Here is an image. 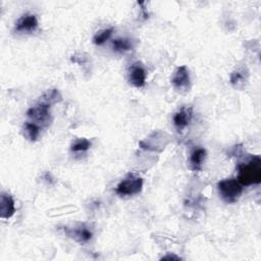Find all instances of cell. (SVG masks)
Segmentation results:
<instances>
[{
    "label": "cell",
    "mask_w": 261,
    "mask_h": 261,
    "mask_svg": "<svg viewBox=\"0 0 261 261\" xmlns=\"http://www.w3.org/2000/svg\"><path fill=\"white\" fill-rule=\"evenodd\" d=\"M238 180L242 186L257 185L261 181V160L253 156L248 162L238 165Z\"/></svg>",
    "instance_id": "cell-1"
},
{
    "label": "cell",
    "mask_w": 261,
    "mask_h": 261,
    "mask_svg": "<svg viewBox=\"0 0 261 261\" xmlns=\"http://www.w3.org/2000/svg\"><path fill=\"white\" fill-rule=\"evenodd\" d=\"M217 189L220 197L226 203H236L243 193V186L237 178L220 180L217 184Z\"/></svg>",
    "instance_id": "cell-2"
},
{
    "label": "cell",
    "mask_w": 261,
    "mask_h": 261,
    "mask_svg": "<svg viewBox=\"0 0 261 261\" xmlns=\"http://www.w3.org/2000/svg\"><path fill=\"white\" fill-rule=\"evenodd\" d=\"M143 179L133 173H129L116 187V194L119 196H133L142 191Z\"/></svg>",
    "instance_id": "cell-3"
},
{
    "label": "cell",
    "mask_w": 261,
    "mask_h": 261,
    "mask_svg": "<svg viewBox=\"0 0 261 261\" xmlns=\"http://www.w3.org/2000/svg\"><path fill=\"white\" fill-rule=\"evenodd\" d=\"M27 114L36 123L46 125L50 121V105L46 103H40L37 106L30 108Z\"/></svg>",
    "instance_id": "cell-4"
},
{
    "label": "cell",
    "mask_w": 261,
    "mask_h": 261,
    "mask_svg": "<svg viewBox=\"0 0 261 261\" xmlns=\"http://www.w3.org/2000/svg\"><path fill=\"white\" fill-rule=\"evenodd\" d=\"M128 81L137 88H142L145 86L146 70L141 62H136L130 65L128 68Z\"/></svg>",
    "instance_id": "cell-5"
},
{
    "label": "cell",
    "mask_w": 261,
    "mask_h": 261,
    "mask_svg": "<svg viewBox=\"0 0 261 261\" xmlns=\"http://www.w3.org/2000/svg\"><path fill=\"white\" fill-rule=\"evenodd\" d=\"M171 84L176 90H188L190 87V73L186 65L176 68L172 77Z\"/></svg>",
    "instance_id": "cell-6"
},
{
    "label": "cell",
    "mask_w": 261,
    "mask_h": 261,
    "mask_svg": "<svg viewBox=\"0 0 261 261\" xmlns=\"http://www.w3.org/2000/svg\"><path fill=\"white\" fill-rule=\"evenodd\" d=\"M38 28V19L36 15L25 13L21 15L15 23V31L18 33H32Z\"/></svg>",
    "instance_id": "cell-7"
},
{
    "label": "cell",
    "mask_w": 261,
    "mask_h": 261,
    "mask_svg": "<svg viewBox=\"0 0 261 261\" xmlns=\"http://www.w3.org/2000/svg\"><path fill=\"white\" fill-rule=\"evenodd\" d=\"M193 117V108L192 107H182L173 115V124L179 130H182L187 127Z\"/></svg>",
    "instance_id": "cell-8"
},
{
    "label": "cell",
    "mask_w": 261,
    "mask_h": 261,
    "mask_svg": "<svg viewBox=\"0 0 261 261\" xmlns=\"http://www.w3.org/2000/svg\"><path fill=\"white\" fill-rule=\"evenodd\" d=\"M15 212V205L13 198L6 193H2L0 198V216L1 218L8 219Z\"/></svg>",
    "instance_id": "cell-9"
},
{
    "label": "cell",
    "mask_w": 261,
    "mask_h": 261,
    "mask_svg": "<svg viewBox=\"0 0 261 261\" xmlns=\"http://www.w3.org/2000/svg\"><path fill=\"white\" fill-rule=\"evenodd\" d=\"M64 230L68 237L74 239L76 242H80V243H86L90 241L92 238V231L85 226L75 227L73 229L66 227Z\"/></svg>",
    "instance_id": "cell-10"
},
{
    "label": "cell",
    "mask_w": 261,
    "mask_h": 261,
    "mask_svg": "<svg viewBox=\"0 0 261 261\" xmlns=\"http://www.w3.org/2000/svg\"><path fill=\"white\" fill-rule=\"evenodd\" d=\"M206 159V150L203 148L195 149L190 156V165L193 170H201Z\"/></svg>",
    "instance_id": "cell-11"
},
{
    "label": "cell",
    "mask_w": 261,
    "mask_h": 261,
    "mask_svg": "<svg viewBox=\"0 0 261 261\" xmlns=\"http://www.w3.org/2000/svg\"><path fill=\"white\" fill-rule=\"evenodd\" d=\"M112 48L116 52H125L133 48V44L129 39L118 38L112 41Z\"/></svg>",
    "instance_id": "cell-12"
},
{
    "label": "cell",
    "mask_w": 261,
    "mask_h": 261,
    "mask_svg": "<svg viewBox=\"0 0 261 261\" xmlns=\"http://www.w3.org/2000/svg\"><path fill=\"white\" fill-rule=\"evenodd\" d=\"M61 101V95L60 93L56 90V89H52L47 91L43 97H42V101L41 103H46V104H51V103H56Z\"/></svg>",
    "instance_id": "cell-13"
},
{
    "label": "cell",
    "mask_w": 261,
    "mask_h": 261,
    "mask_svg": "<svg viewBox=\"0 0 261 261\" xmlns=\"http://www.w3.org/2000/svg\"><path fill=\"white\" fill-rule=\"evenodd\" d=\"M24 130L27 133V136L28 138L31 140V141H36L40 135V128L38 126L37 123L35 122H25L24 123Z\"/></svg>",
    "instance_id": "cell-14"
},
{
    "label": "cell",
    "mask_w": 261,
    "mask_h": 261,
    "mask_svg": "<svg viewBox=\"0 0 261 261\" xmlns=\"http://www.w3.org/2000/svg\"><path fill=\"white\" fill-rule=\"evenodd\" d=\"M112 32H113V29L110 28V29H105V30H102V31H99L93 38V43L95 45H102L104 42H106L110 36L112 35Z\"/></svg>",
    "instance_id": "cell-15"
},
{
    "label": "cell",
    "mask_w": 261,
    "mask_h": 261,
    "mask_svg": "<svg viewBox=\"0 0 261 261\" xmlns=\"http://www.w3.org/2000/svg\"><path fill=\"white\" fill-rule=\"evenodd\" d=\"M90 146H91V143L87 139H79L71 145L70 149L73 152H83V151H87L90 148Z\"/></svg>",
    "instance_id": "cell-16"
},
{
    "label": "cell",
    "mask_w": 261,
    "mask_h": 261,
    "mask_svg": "<svg viewBox=\"0 0 261 261\" xmlns=\"http://www.w3.org/2000/svg\"><path fill=\"white\" fill-rule=\"evenodd\" d=\"M243 80H244V75H243L242 72H240V71H233V72L231 73V75H230V83H231L233 86H236V87H238L239 84L242 83Z\"/></svg>",
    "instance_id": "cell-17"
}]
</instances>
